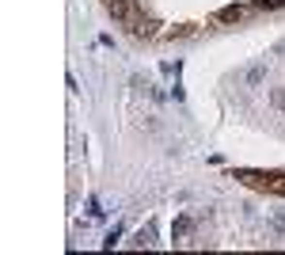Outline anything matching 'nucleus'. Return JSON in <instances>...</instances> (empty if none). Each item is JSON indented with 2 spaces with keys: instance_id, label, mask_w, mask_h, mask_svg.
Masks as SVG:
<instances>
[{
  "instance_id": "nucleus-1",
  "label": "nucleus",
  "mask_w": 285,
  "mask_h": 255,
  "mask_svg": "<svg viewBox=\"0 0 285 255\" xmlns=\"http://www.w3.org/2000/svg\"><path fill=\"white\" fill-rule=\"evenodd\" d=\"M133 244H137V248H152V229H141Z\"/></svg>"
},
{
  "instance_id": "nucleus-2",
  "label": "nucleus",
  "mask_w": 285,
  "mask_h": 255,
  "mask_svg": "<svg viewBox=\"0 0 285 255\" xmlns=\"http://www.w3.org/2000/svg\"><path fill=\"white\" fill-rule=\"evenodd\" d=\"M266 76V65H255V69L247 72V84H259V80H263Z\"/></svg>"
},
{
  "instance_id": "nucleus-3",
  "label": "nucleus",
  "mask_w": 285,
  "mask_h": 255,
  "mask_svg": "<svg viewBox=\"0 0 285 255\" xmlns=\"http://www.w3.org/2000/svg\"><path fill=\"white\" fill-rule=\"evenodd\" d=\"M240 16H243L240 8H224V12H220V19H240Z\"/></svg>"
}]
</instances>
